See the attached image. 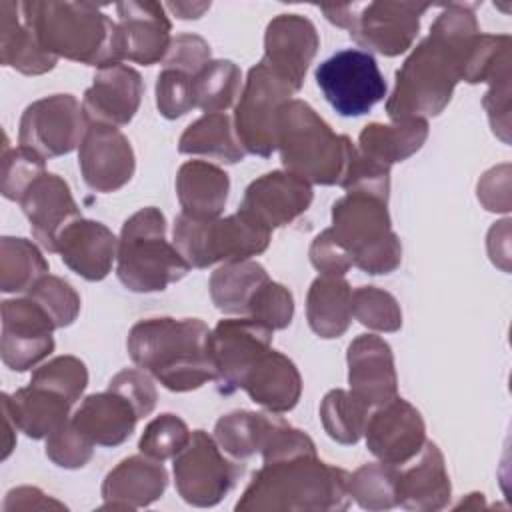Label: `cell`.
<instances>
[{"label":"cell","instance_id":"cell-1","mask_svg":"<svg viewBox=\"0 0 512 512\" xmlns=\"http://www.w3.org/2000/svg\"><path fill=\"white\" fill-rule=\"evenodd\" d=\"M474 12L450 4L436 18L430 36L422 40L396 74V86L386 102V112L396 120L436 116L450 102L452 90L462 80L468 50L478 36Z\"/></svg>","mask_w":512,"mask_h":512},{"label":"cell","instance_id":"cell-2","mask_svg":"<svg viewBox=\"0 0 512 512\" xmlns=\"http://www.w3.org/2000/svg\"><path fill=\"white\" fill-rule=\"evenodd\" d=\"M208 326L198 318H148L132 326L128 354L172 392H188L216 380L208 356Z\"/></svg>","mask_w":512,"mask_h":512},{"label":"cell","instance_id":"cell-3","mask_svg":"<svg viewBox=\"0 0 512 512\" xmlns=\"http://www.w3.org/2000/svg\"><path fill=\"white\" fill-rule=\"evenodd\" d=\"M348 472L318 460L316 452L264 462L236 504V510H344Z\"/></svg>","mask_w":512,"mask_h":512},{"label":"cell","instance_id":"cell-4","mask_svg":"<svg viewBox=\"0 0 512 512\" xmlns=\"http://www.w3.org/2000/svg\"><path fill=\"white\" fill-rule=\"evenodd\" d=\"M20 6L44 52L98 68L120 62L116 24L100 6L84 2H24Z\"/></svg>","mask_w":512,"mask_h":512},{"label":"cell","instance_id":"cell-5","mask_svg":"<svg viewBox=\"0 0 512 512\" xmlns=\"http://www.w3.org/2000/svg\"><path fill=\"white\" fill-rule=\"evenodd\" d=\"M276 148L286 172L314 184H340L356 148L302 100H288L276 118Z\"/></svg>","mask_w":512,"mask_h":512},{"label":"cell","instance_id":"cell-6","mask_svg":"<svg viewBox=\"0 0 512 512\" xmlns=\"http://www.w3.org/2000/svg\"><path fill=\"white\" fill-rule=\"evenodd\" d=\"M116 260V274L132 292L164 290L192 268L166 240V218L154 206L138 210L124 222Z\"/></svg>","mask_w":512,"mask_h":512},{"label":"cell","instance_id":"cell-7","mask_svg":"<svg viewBox=\"0 0 512 512\" xmlns=\"http://www.w3.org/2000/svg\"><path fill=\"white\" fill-rule=\"evenodd\" d=\"M332 234L348 252L352 266L368 274H388L402 258L390 228L386 202L364 192H346L332 208Z\"/></svg>","mask_w":512,"mask_h":512},{"label":"cell","instance_id":"cell-8","mask_svg":"<svg viewBox=\"0 0 512 512\" xmlns=\"http://www.w3.org/2000/svg\"><path fill=\"white\" fill-rule=\"evenodd\" d=\"M270 232L240 210L212 220H196L180 212L174 222V246L190 266L208 268L216 262H240L264 252Z\"/></svg>","mask_w":512,"mask_h":512},{"label":"cell","instance_id":"cell-9","mask_svg":"<svg viewBox=\"0 0 512 512\" xmlns=\"http://www.w3.org/2000/svg\"><path fill=\"white\" fill-rule=\"evenodd\" d=\"M322 6L326 18L346 30L350 36L384 56H398L406 52L420 28V16L428 10V4L414 2H374L358 6Z\"/></svg>","mask_w":512,"mask_h":512},{"label":"cell","instance_id":"cell-10","mask_svg":"<svg viewBox=\"0 0 512 512\" xmlns=\"http://www.w3.org/2000/svg\"><path fill=\"white\" fill-rule=\"evenodd\" d=\"M316 84L328 104L346 118L362 116L384 100L386 82L370 52L348 48L318 64Z\"/></svg>","mask_w":512,"mask_h":512},{"label":"cell","instance_id":"cell-11","mask_svg":"<svg viewBox=\"0 0 512 512\" xmlns=\"http://www.w3.org/2000/svg\"><path fill=\"white\" fill-rule=\"evenodd\" d=\"M294 88L278 78L262 60L250 68L234 114V130L244 152L268 158L276 150V118Z\"/></svg>","mask_w":512,"mask_h":512},{"label":"cell","instance_id":"cell-12","mask_svg":"<svg viewBox=\"0 0 512 512\" xmlns=\"http://www.w3.org/2000/svg\"><path fill=\"white\" fill-rule=\"evenodd\" d=\"M90 122L72 94H54L32 102L20 120V146L40 158L72 152L82 144Z\"/></svg>","mask_w":512,"mask_h":512},{"label":"cell","instance_id":"cell-13","mask_svg":"<svg viewBox=\"0 0 512 512\" xmlns=\"http://www.w3.org/2000/svg\"><path fill=\"white\" fill-rule=\"evenodd\" d=\"M242 470L226 460L220 446L204 430L190 436L186 448L174 456L178 494L194 506H214L228 494Z\"/></svg>","mask_w":512,"mask_h":512},{"label":"cell","instance_id":"cell-14","mask_svg":"<svg viewBox=\"0 0 512 512\" xmlns=\"http://www.w3.org/2000/svg\"><path fill=\"white\" fill-rule=\"evenodd\" d=\"M272 332L274 330L248 316L218 322L208 336V356L220 392L232 394L242 386L250 368L270 350Z\"/></svg>","mask_w":512,"mask_h":512},{"label":"cell","instance_id":"cell-15","mask_svg":"<svg viewBox=\"0 0 512 512\" xmlns=\"http://www.w3.org/2000/svg\"><path fill=\"white\" fill-rule=\"evenodd\" d=\"M56 328L48 312L32 298L2 302V360L12 370H28L54 350L52 330Z\"/></svg>","mask_w":512,"mask_h":512},{"label":"cell","instance_id":"cell-16","mask_svg":"<svg viewBox=\"0 0 512 512\" xmlns=\"http://www.w3.org/2000/svg\"><path fill=\"white\" fill-rule=\"evenodd\" d=\"M364 434L368 450L380 462L394 466L414 458L426 444V428L420 412L398 396L368 416Z\"/></svg>","mask_w":512,"mask_h":512},{"label":"cell","instance_id":"cell-17","mask_svg":"<svg viewBox=\"0 0 512 512\" xmlns=\"http://www.w3.org/2000/svg\"><path fill=\"white\" fill-rule=\"evenodd\" d=\"M84 182L96 192H114L134 174V152L128 138L114 126L90 124L78 152Z\"/></svg>","mask_w":512,"mask_h":512},{"label":"cell","instance_id":"cell-18","mask_svg":"<svg viewBox=\"0 0 512 512\" xmlns=\"http://www.w3.org/2000/svg\"><path fill=\"white\" fill-rule=\"evenodd\" d=\"M318 44L320 40L310 20L298 14H280L266 28L262 62L298 92Z\"/></svg>","mask_w":512,"mask_h":512},{"label":"cell","instance_id":"cell-19","mask_svg":"<svg viewBox=\"0 0 512 512\" xmlns=\"http://www.w3.org/2000/svg\"><path fill=\"white\" fill-rule=\"evenodd\" d=\"M116 48L120 60L144 66L164 60L170 48V22L158 2L116 4Z\"/></svg>","mask_w":512,"mask_h":512},{"label":"cell","instance_id":"cell-20","mask_svg":"<svg viewBox=\"0 0 512 512\" xmlns=\"http://www.w3.org/2000/svg\"><path fill=\"white\" fill-rule=\"evenodd\" d=\"M312 202L310 182L290 172H268L254 180L242 198L240 212L266 228H278L296 220Z\"/></svg>","mask_w":512,"mask_h":512},{"label":"cell","instance_id":"cell-21","mask_svg":"<svg viewBox=\"0 0 512 512\" xmlns=\"http://www.w3.org/2000/svg\"><path fill=\"white\" fill-rule=\"evenodd\" d=\"M142 90L140 74L126 64L116 62L98 68L92 86L84 92L82 110L90 124L124 126L134 118Z\"/></svg>","mask_w":512,"mask_h":512},{"label":"cell","instance_id":"cell-22","mask_svg":"<svg viewBox=\"0 0 512 512\" xmlns=\"http://www.w3.org/2000/svg\"><path fill=\"white\" fill-rule=\"evenodd\" d=\"M20 204L30 220L34 238L48 252H56L60 234L82 218L70 194V186L58 174L44 172L38 176L20 198Z\"/></svg>","mask_w":512,"mask_h":512},{"label":"cell","instance_id":"cell-23","mask_svg":"<svg viewBox=\"0 0 512 512\" xmlns=\"http://www.w3.org/2000/svg\"><path fill=\"white\" fill-rule=\"evenodd\" d=\"M350 392L368 406H382L396 398L398 380L390 346L374 334H362L348 346Z\"/></svg>","mask_w":512,"mask_h":512},{"label":"cell","instance_id":"cell-24","mask_svg":"<svg viewBox=\"0 0 512 512\" xmlns=\"http://www.w3.org/2000/svg\"><path fill=\"white\" fill-rule=\"evenodd\" d=\"M56 252L72 272L94 282L110 272L118 240L104 224L78 218L60 234Z\"/></svg>","mask_w":512,"mask_h":512},{"label":"cell","instance_id":"cell-25","mask_svg":"<svg viewBox=\"0 0 512 512\" xmlns=\"http://www.w3.org/2000/svg\"><path fill=\"white\" fill-rule=\"evenodd\" d=\"M168 484L162 462L150 456H130L108 472L102 484V508L136 510L158 500Z\"/></svg>","mask_w":512,"mask_h":512},{"label":"cell","instance_id":"cell-26","mask_svg":"<svg viewBox=\"0 0 512 512\" xmlns=\"http://www.w3.org/2000/svg\"><path fill=\"white\" fill-rule=\"evenodd\" d=\"M70 422L92 444L118 446L134 432L138 414L124 396L108 390L84 398Z\"/></svg>","mask_w":512,"mask_h":512},{"label":"cell","instance_id":"cell-27","mask_svg":"<svg viewBox=\"0 0 512 512\" xmlns=\"http://www.w3.org/2000/svg\"><path fill=\"white\" fill-rule=\"evenodd\" d=\"M398 506L408 510H440L450 500V478L444 456L434 442L422 446L418 464L400 470L396 484Z\"/></svg>","mask_w":512,"mask_h":512},{"label":"cell","instance_id":"cell-28","mask_svg":"<svg viewBox=\"0 0 512 512\" xmlns=\"http://www.w3.org/2000/svg\"><path fill=\"white\" fill-rule=\"evenodd\" d=\"M240 388L246 390L256 404L282 414L296 406L302 392V380L290 358L276 350H268L250 368Z\"/></svg>","mask_w":512,"mask_h":512},{"label":"cell","instance_id":"cell-29","mask_svg":"<svg viewBox=\"0 0 512 512\" xmlns=\"http://www.w3.org/2000/svg\"><path fill=\"white\" fill-rule=\"evenodd\" d=\"M72 404L64 394L36 384L20 388L12 396L2 394V408L10 414L14 428L30 438H48L66 424Z\"/></svg>","mask_w":512,"mask_h":512},{"label":"cell","instance_id":"cell-30","mask_svg":"<svg viewBox=\"0 0 512 512\" xmlns=\"http://www.w3.org/2000/svg\"><path fill=\"white\" fill-rule=\"evenodd\" d=\"M230 180L224 170L204 160H190L180 166L176 192L182 214L196 220L218 218L226 206Z\"/></svg>","mask_w":512,"mask_h":512},{"label":"cell","instance_id":"cell-31","mask_svg":"<svg viewBox=\"0 0 512 512\" xmlns=\"http://www.w3.org/2000/svg\"><path fill=\"white\" fill-rule=\"evenodd\" d=\"M306 316L320 338L342 336L352 320V290L342 276L316 278L308 290Z\"/></svg>","mask_w":512,"mask_h":512},{"label":"cell","instance_id":"cell-32","mask_svg":"<svg viewBox=\"0 0 512 512\" xmlns=\"http://www.w3.org/2000/svg\"><path fill=\"white\" fill-rule=\"evenodd\" d=\"M428 136V122L424 118L396 120L390 126L368 124L360 132V154L388 166L402 162L418 152Z\"/></svg>","mask_w":512,"mask_h":512},{"label":"cell","instance_id":"cell-33","mask_svg":"<svg viewBox=\"0 0 512 512\" xmlns=\"http://www.w3.org/2000/svg\"><path fill=\"white\" fill-rule=\"evenodd\" d=\"M22 6L14 2H2V64L16 68L22 74H44L56 66V56L44 52L26 24L24 16H18Z\"/></svg>","mask_w":512,"mask_h":512},{"label":"cell","instance_id":"cell-34","mask_svg":"<svg viewBox=\"0 0 512 512\" xmlns=\"http://www.w3.org/2000/svg\"><path fill=\"white\" fill-rule=\"evenodd\" d=\"M266 280L270 278L258 262H226L210 276L212 302L226 314L248 316L252 298Z\"/></svg>","mask_w":512,"mask_h":512},{"label":"cell","instance_id":"cell-35","mask_svg":"<svg viewBox=\"0 0 512 512\" xmlns=\"http://www.w3.org/2000/svg\"><path fill=\"white\" fill-rule=\"evenodd\" d=\"M178 150L182 154H202L228 164H236L246 156L232 130V120L224 112L204 114L192 122L180 136Z\"/></svg>","mask_w":512,"mask_h":512},{"label":"cell","instance_id":"cell-36","mask_svg":"<svg viewBox=\"0 0 512 512\" xmlns=\"http://www.w3.org/2000/svg\"><path fill=\"white\" fill-rule=\"evenodd\" d=\"M48 274L40 250L24 238H2L0 286L4 292H30Z\"/></svg>","mask_w":512,"mask_h":512},{"label":"cell","instance_id":"cell-37","mask_svg":"<svg viewBox=\"0 0 512 512\" xmlns=\"http://www.w3.org/2000/svg\"><path fill=\"white\" fill-rule=\"evenodd\" d=\"M276 416L256 414V412H232L222 416L214 428V440L220 450L232 454L234 458H248L260 452L264 440L274 424Z\"/></svg>","mask_w":512,"mask_h":512},{"label":"cell","instance_id":"cell-38","mask_svg":"<svg viewBox=\"0 0 512 512\" xmlns=\"http://www.w3.org/2000/svg\"><path fill=\"white\" fill-rule=\"evenodd\" d=\"M370 406L356 394L332 390L324 396L320 418L328 436L340 444H356L364 436Z\"/></svg>","mask_w":512,"mask_h":512},{"label":"cell","instance_id":"cell-39","mask_svg":"<svg viewBox=\"0 0 512 512\" xmlns=\"http://www.w3.org/2000/svg\"><path fill=\"white\" fill-rule=\"evenodd\" d=\"M240 68L230 60H210L194 78V102L206 114L222 112L240 96Z\"/></svg>","mask_w":512,"mask_h":512},{"label":"cell","instance_id":"cell-40","mask_svg":"<svg viewBox=\"0 0 512 512\" xmlns=\"http://www.w3.org/2000/svg\"><path fill=\"white\" fill-rule=\"evenodd\" d=\"M398 474L394 464H364L348 476V494L366 510H388L398 506Z\"/></svg>","mask_w":512,"mask_h":512},{"label":"cell","instance_id":"cell-41","mask_svg":"<svg viewBox=\"0 0 512 512\" xmlns=\"http://www.w3.org/2000/svg\"><path fill=\"white\" fill-rule=\"evenodd\" d=\"M352 316L378 332H396L402 326L396 298L374 286H360L352 292Z\"/></svg>","mask_w":512,"mask_h":512},{"label":"cell","instance_id":"cell-42","mask_svg":"<svg viewBox=\"0 0 512 512\" xmlns=\"http://www.w3.org/2000/svg\"><path fill=\"white\" fill-rule=\"evenodd\" d=\"M190 436L192 434L184 420H180L174 414H162L146 426L138 442V448L142 454L162 462L166 458H174L176 454H180L190 442Z\"/></svg>","mask_w":512,"mask_h":512},{"label":"cell","instance_id":"cell-43","mask_svg":"<svg viewBox=\"0 0 512 512\" xmlns=\"http://www.w3.org/2000/svg\"><path fill=\"white\" fill-rule=\"evenodd\" d=\"M30 298L38 302L48 316L54 320L56 328L70 326L80 312V296L74 288L58 276H44L32 290Z\"/></svg>","mask_w":512,"mask_h":512},{"label":"cell","instance_id":"cell-44","mask_svg":"<svg viewBox=\"0 0 512 512\" xmlns=\"http://www.w3.org/2000/svg\"><path fill=\"white\" fill-rule=\"evenodd\" d=\"M30 384L50 388L54 392L64 394L72 402H76L88 384V372H86V366L78 358L58 356V358L50 360L48 364L40 366L32 374Z\"/></svg>","mask_w":512,"mask_h":512},{"label":"cell","instance_id":"cell-45","mask_svg":"<svg viewBox=\"0 0 512 512\" xmlns=\"http://www.w3.org/2000/svg\"><path fill=\"white\" fill-rule=\"evenodd\" d=\"M44 174V158L36 152L18 146L14 150H4L2 156V194L8 200H18L24 196L28 186Z\"/></svg>","mask_w":512,"mask_h":512},{"label":"cell","instance_id":"cell-46","mask_svg":"<svg viewBox=\"0 0 512 512\" xmlns=\"http://www.w3.org/2000/svg\"><path fill=\"white\" fill-rule=\"evenodd\" d=\"M294 300L288 288L278 282L266 280L248 308V318H254L270 330H282L292 322Z\"/></svg>","mask_w":512,"mask_h":512},{"label":"cell","instance_id":"cell-47","mask_svg":"<svg viewBox=\"0 0 512 512\" xmlns=\"http://www.w3.org/2000/svg\"><path fill=\"white\" fill-rule=\"evenodd\" d=\"M156 104L160 114L166 118H178L196 108L192 76L180 70L164 68L156 82Z\"/></svg>","mask_w":512,"mask_h":512},{"label":"cell","instance_id":"cell-48","mask_svg":"<svg viewBox=\"0 0 512 512\" xmlns=\"http://www.w3.org/2000/svg\"><path fill=\"white\" fill-rule=\"evenodd\" d=\"M94 444L68 420L46 440V456L62 468H82L92 456Z\"/></svg>","mask_w":512,"mask_h":512},{"label":"cell","instance_id":"cell-49","mask_svg":"<svg viewBox=\"0 0 512 512\" xmlns=\"http://www.w3.org/2000/svg\"><path fill=\"white\" fill-rule=\"evenodd\" d=\"M210 62V46L196 34H180L170 42L164 56V68L180 70L188 76H196Z\"/></svg>","mask_w":512,"mask_h":512},{"label":"cell","instance_id":"cell-50","mask_svg":"<svg viewBox=\"0 0 512 512\" xmlns=\"http://www.w3.org/2000/svg\"><path fill=\"white\" fill-rule=\"evenodd\" d=\"M108 390L124 396L136 410L138 418L148 416L154 406H156V388L152 380L144 374V370L136 368H126L118 372L112 380Z\"/></svg>","mask_w":512,"mask_h":512},{"label":"cell","instance_id":"cell-51","mask_svg":"<svg viewBox=\"0 0 512 512\" xmlns=\"http://www.w3.org/2000/svg\"><path fill=\"white\" fill-rule=\"evenodd\" d=\"M310 260L314 268L326 276H344V272L352 266L348 252L340 246L330 228L314 238L310 246Z\"/></svg>","mask_w":512,"mask_h":512},{"label":"cell","instance_id":"cell-52","mask_svg":"<svg viewBox=\"0 0 512 512\" xmlns=\"http://www.w3.org/2000/svg\"><path fill=\"white\" fill-rule=\"evenodd\" d=\"M508 166L492 168L490 172L484 174L482 182L478 184V198L486 206V210L492 212H508L510 210V194L498 192L500 188H510L508 180Z\"/></svg>","mask_w":512,"mask_h":512},{"label":"cell","instance_id":"cell-53","mask_svg":"<svg viewBox=\"0 0 512 512\" xmlns=\"http://www.w3.org/2000/svg\"><path fill=\"white\" fill-rule=\"evenodd\" d=\"M168 8L180 18H200V14L210 8V4H168Z\"/></svg>","mask_w":512,"mask_h":512}]
</instances>
